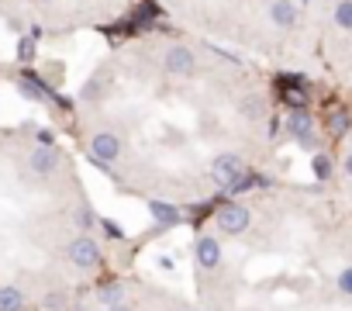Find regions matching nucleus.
Here are the masks:
<instances>
[{"label": "nucleus", "mask_w": 352, "mask_h": 311, "mask_svg": "<svg viewBox=\"0 0 352 311\" xmlns=\"http://www.w3.org/2000/svg\"><path fill=\"white\" fill-rule=\"evenodd\" d=\"M242 170H245V160H242L239 152H218L214 160H211V177L218 184H235L242 177Z\"/></svg>", "instance_id": "obj_4"}, {"label": "nucleus", "mask_w": 352, "mask_h": 311, "mask_svg": "<svg viewBox=\"0 0 352 311\" xmlns=\"http://www.w3.org/2000/svg\"><path fill=\"white\" fill-rule=\"evenodd\" d=\"M97 301H100L104 308L124 301V283H107V287H100V290H97Z\"/></svg>", "instance_id": "obj_12"}, {"label": "nucleus", "mask_w": 352, "mask_h": 311, "mask_svg": "<svg viewBox=\"0 0 352 311\" xmlns=\"http://www.w3.org/2000/svg\"><path fill=\"white\" fill-rule=\"evenodd\" d=\"M66 259L73 263V266H80V270H94L97 263H100V246H97V239L94 235H76L69 246H66Z\"/></svg>", "instance_id": "obj_1"}, {"label": "nucleus", "mask_w": 352, "mask_h": 311, "mask_svg": "<svg viewBox=\"0 0 352 311\" xmlns=\"http://www.w3.org/2000/svg\"><path fill=\"white\" fill-rule=\"evenodd\" d=\"M90 156L97 163H104V167L118 163L121 160V138H118V131H94L90 135Z\"/></svg>", "instance_id": "obj_3"}, {"label": "nucleus", "mask_w": 352, "mask_h": 311, "mask_svg": "<svg viewBox=\"0 0 352 311\" xmlns=\"http://www.w3.org/2000/svg\"><path fill=\"white\" fill-rule=\"evenodd\" d=\"M331 21H335V28L352 32V0H338L335 11H331Z\"/></svg>", "instance_id": "obj_11"}, {"label": "nucleus", "mask_w": 352, "mask_h": 311, "mask_svg": "<svg viewBox=\"0 0 352 311\" xmlns=\"http://www.w3.org/2000/svg\"><path fill=\"white\" fill-rule=\"evenodd\" d=\"M76 225H83V228H90V225H94V215H90V208L76 211Z\"/></svg>", "instance_id": "obj_16"}, {"label": "nucleus", "mask_w": 352, "mask_h": 311, "mask_svg": "<svg viewBox=\"0 0 352 311\" xmlns=\"http://www.w3.org/2000/svg\"><path fill=\"white\" fill-rule=\"evenodd\" d=\"M104 311H131V304L128 301H118V304H107Z\"/></svg>", "instance_id": "obj_18"}, {"label": "nucleus", "mask_w": 352, "mask_h": 311, "mask_svg": "<svg viewBox=\"0 0 352 311\" xmlns=\"http://www.w3.org/2000/svg\"><path fill=\"white\" fill-rule=\"evenodd\" d=\"M45 308H49V311H63V308H66V294H63V290L49 294V297H45Z\"/></svg>", "instance_id": "obj_14"}, {"label": "nucleus", "mask_w": 352, "mask_h": 311, "mask_svg": "<svg viewBox=\"0 0 352 311\" xmlns=\"http://www.w3.org/2000/svg\"><path fill=\"white\" fill-rule=\"evenodd\" d=\"M38 4H49V0H38Z\"/></svg>", "instance_id": "obj_20"}, {"label": "nucleus", "mask_w": 352, "mask_h": 311, "mask_svg": "<svg viewBox=\"0 0 352 311\" xmlns=\"http://www.w3.org/2000/svg\"><path fill=\"white\" fill-rule=\"evenodd\" d=\"M28 170H32L35 177H52V173L59 170V152H56L52 145H38V149L28 156Z\"/></svg>", "instance_id": "obj_7"}, {"label": "nucleus", "mask_w": 352, "mask_h": 311, "mask_svg": "<svg viewBox=\"0 0 352 311\" xmlns=\"http://www.w3.org/2000/svg\"><path fill=\"white\" fill-rule=\"evenodd\" d=\"M0 311H25V290L14 283L0 287Z\"/></svg>", "instance_id": "obj_9"}, {"label": "nucleus", "mask_w": 352, "mask_h": 311, "mask_svg": "<svg viewBox=\"0 0 352 311\" xmlns=\"http://www.w3.org/2000/svg\"><path fill=\"white\" fill-rule=\"evenodd\" d=\"M221 242H218V235H211V232H204L201 239H197V263L204 266V270H218L221 266Z\"/></svg>", "instance_id": "obj_8"}, {"label": "nucleus", "mask_w": 352, "mask_h": 311, "mask_svg": "<svg viewBox=\"0 0 352 311\" xmlns=\"http://www.w3.org/2000/svg\"><path fill=\"white\" fill-rule=\"evenodd\" d=\"M162 69H166L169 76H194V73H197V56H194V49H187V45H169V49L162 52Z\"/></svg>", "instance_id": "obj_2"}, {"label": "nucleus", "mask_w": 352, "mask_h": 311, "mask_svg": "<svg viewBox=\"0 0 352 311\" xmlns=\"http://www.w3.org/2000/svg\"><path fill=\"white\" fill-rule=\"evenodd\" d=\"M148 211L159 225H176L180 222V208H173V204H162V201H148Z\"/></svg>", "instance_id": "obj_10"}, {"label": "nucleus", "mask_w": 352, "mask_h": 311, "mask_svg": "<svg viewBox=\"0 0 352 311\" xmlns=\"http://www.w3.org/2000/svg\"><path fill=\"white\" fill-rule=\"evenodd\" d=\"M342 170H345V177L352 180V152H349V156H345V160H342Z\"/></svg>", "instance_id": "obj_19"}, {"label": "nucleus", "mask_w": 352, "mask_h": 311, "mask_svg": "<svg viewBox=\"0 0 352 311\" xmlns=\"http://www.w3.org/2000/svg\"><path fill=\"white\" fill-rule=\"evenodd\" d=\"M338 290L352 297V266H345V270L338 273Z\"/></svg>", "instance_id": "obj_15"}, {"label": "nucleus", "mask_w": 352, "mask_h": 311, "mask_svg": "<svg viewBox=\"0 0 352 311\" xmlns=\"http://www.w3.org/2000/svg\"><path fill=\"white\" fill-rule=\"evenodd\" d=\"M18 59L21 63H32L35 59V39H21L18 42Z\"/></svg>", "instance_id": "obj_13"}, {"label": "nucleus", "mask_w": 352, "mask_h": 311, "mask_svg": "<svg viewBox=\"0 0 352 311\" xmlns=\"http://www.w3.org/2000/svg\"><path fill=\"white\" fill-rule=\"evenodd\" d=\"M263 4H270V0H263Z\"/></svg>", "instance_id": "obj_21"}, {"label": "nucleus", "mask_w": 352, "mask_h": 311, "mask_svg": "<svg viewBox=\"0 0 352 311\" xmlns=\"http://www.w3.org/2000/svg\"><path fill=\"white\" fill-rule=\"evenodd\" d=\"M249 225H252V211H249L245 204H225V208L218 211V228H221L225 235H242Z\"/></svg>", "instance_id": "obj_5"}, {"label": "nucleus", "mask_w": 352, "mask_h": 311, "mask_svg": "<svg viewBox=\"0 0 352 311\" xmlns=\"http://www.w3.org/2000/svg\"><path fill=\"white\" fill-rule=\"evenodd\" d=\"M314 170H318V177H324V173H328V163H324V156H318V160H314Z\"/></svg>", "instance_id": "obj_17"}, {"label": "nucleus", "mask_w": 352, "mask_h": 311, "mask_svg": "<svg viewBox=\"0 0 352 311\" xmlns=\"http://www.w3.org/2000/svg\"><path fill=\"white\" fill-rule=\"evenodd\" d=\"M266 14H270V21L276 25V28H294L297 21H300V8H297V0H270L266 4Z\"/></svg>", "instance_id": "obj_6"}]
</instances>
